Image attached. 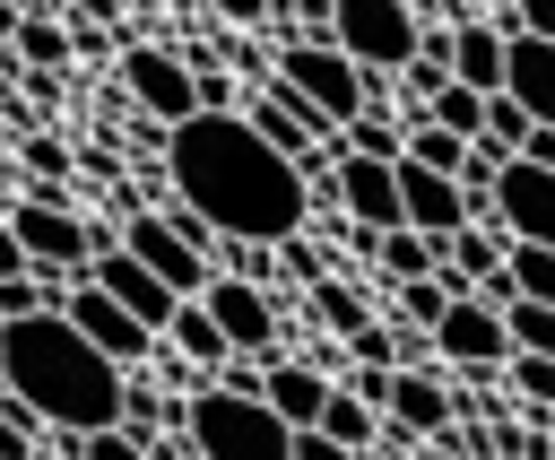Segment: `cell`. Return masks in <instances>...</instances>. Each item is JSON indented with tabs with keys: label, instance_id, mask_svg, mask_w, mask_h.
<instances>
[{
	"label": "cell",
	"instance_id": "1",
	"mask_svg": "<svg viewBox=\"0 0 555 460\" xmlns=\"http://www.w3.org/2000/svg\"><path fill=\"white\" fill-rule=\"evenodd\" d=\"M173 200L199 208L225 243H286L312 217V182L286 148L251 130V113H182L165 130Z\"/></svg>",
	"mask_w": 555,
	"mask_h": 460
},
{
	"label": "cell",
	"instance_id": "2",
	"mask_svg": "<svg viewBox=\"0 0 555 460\" xmlns=\"http://www.w3.org/2000/svg\"><path fill=\"white\" fill-rule=\"evenodd\" d=\"M0 382H9V399H17L35 425L95 434V425H121V382H130V373H121L61 304H43V312L0 321Z\"/></svg>",
	"mask_w": 555,
	"mask_h": 460
},
{
	"label": "cell",
	"instance_id": "3",
	"mask_svg": "<svg viewBox=\"0 0 555 460\" xmlns=\"http://www.w3.org/2000/svg\"><path fill=\"white\" fill-rule=\"evenodd\" d=\"M182 434L199 460H295V425L260 391H225V382H208L182 408Z\"/></svg>",
	"mask_w": 555,
	"mask_h": 460
},
{
	"label": "cell",
	"instance_id": "4",
	"mask_svg": "<svg viewBox=\"0 0 555 460\" xmlns=\"http://www.w3.org/2000/svg\"><path fill=\"white\" fill-rule=\"evenodd\" d=\"M416 35H425L416 0H330V43H338L364 78L408 69V61H416Z\"/></svg>",
	"mask_w": 555,
	"mask_h": 460
},
{
	"label": "cell",
	"instance_id": "5",
	"mask_svg": "<svg viewBox=\"0 0 555 460\" xmlns=\"http://www.w3.org/2000/svg\"><path fill=\"white\" fill-rule=\"evenodd\" d=\"M269 78H278V87H286L304 113H321L330 130H338V122H356V113L373 104L364 69H356L338 43H304V35H295V43H278V69H269Z\"/></svg>",
	"mask_w": 555,
	"mask_h": 460
},
{
	"label": "cell",
	"instance_id": "6",
	"mask_svg": "<svg viewBox=\"0 0 555 460\" xmlns=\"http://www.w3.org/2000/svg\"><path fill=\"white\" fill-rule=\"evenodd\" d=\"M9 234H17L26 269H87V260H95V226H87V208H69L61 191H26V200L9 208Z\"/></svg>",
	"mask_w": 555,
	"mask_h": 460
},
{
	"label": "cell",
	"instance_id": "7",
	"mask_svg": "<svg viewBox=\"0 0 555 460\" xmlns=\"http://www.w3.org/2000/svg\"><path fill=\"white\" fill-rule=\"evenodd\" d=\"M425 338H434V356H442V365H460V373H494V365L512 356L503 304H486V295H451V304H442V321H434Z\"/></svg>",
	"mask_w": 555,
	"mask_h": 460
},
{
	"label": "cell",
	"instance_id": "8",
	"mask_svg": "<svg viewBox=\"0 0 555 460\" xmlns=\"http://www.w3.org/2000/svg\"><path fill=\"white\" fill-rule=\"evenodd\" d=\"M121 252H130V260H147V269H156L173 295H199V286L217 278V269H208V252H199V243H191V234H182L165 208H130V226H121Z\"/></svg>",
	"mask_w": 555,
	"mask_h": 460
},
{
	"label": "cell",
	"instance_id": "9",
	"mask_svg": "<svg viewBox=\"0 0 555 460\" xmlns=\"http://www.w3.org/2000/svg\"><path fill=\"white\" fill-rule=\"evenodd\" d=\"M87 278H95V286H104V295H113L130 321H147V330L165 338V321H173V304H182V295H173V286H165L147 260H130V252H121V234H95V260H87Z\"/></svg>",
	"mask_w": 555,
	"mask_h": 460
},
{
	"label": "cell",
	"instance_id": "10",
	"mask_svg": "<svg viewBox=\"0 0 555 460\" xmlns=\"http://www.w3.org/2000/svg\"><path fill=\"white\" fill-rule=\"evenodd\" d=\"M199 304H208V321L225 330V347L234 356H278V304H269V286L260 278H208L199 286Z\"/></svg>",
	"mask_w": 555,
	"mask_h": 460
},
{
	"label": "cell",
	"instance_id": "11",
	"mask_svg": "<svg viewBox=\"0 0 555 460\" xmlns=\"http://www.w3.org/2000/svg\"><path fill=\"white\" fill-rule=\"evenodd\" d=\"M494 226L512 243H546L555 252V165L503 156V174H494Z\"/></svg>",
	"mask_w": 555,
	"mask_h": 460
},
{
	"label": "cell",
	"instance_id": "12",
	"mask_svg": "<svg viewBox=\"0 0 555 460\" xmlns=\"http://www.w3.org/2000/svg\"><path fill=\"white\" fill-rule=\"evenodd\" d=\"M121 87L139 95V113L147 122H182V113H199V87H191V61L182 52H165V43H130L121 52Z\"/></svg>",
	"mask_w": 555,
	"mask_h": 460
},
{
	"label": "cell",
	"instance_id": "13",
	"mask_svg": "<svg viewBox=\"0 0 555 460\" xmlns=\"http://www.w3.org/2000/svg\"><path fill=\"white\" fill-rule=\"evenodd\" d=\"M61 312H69V321H78V330H87V338H95V347L113 356V365H139V356H156V330H147V321H130V312H121V304H113V295H104V286L87 278V269L69 278Z\"/></svg>",
	"mask_w": 555,
	"mask_h": 460
},
{
	"label": "cell",
	"instance_id": "14",
	"mask_svg": "<svg viewBox=\"0 0 555 460\" xmlns=\"http://www.w3.org/2000/svg\"><path fill=\"white\" fill-rule=\"evenodd\" d=\"M330 191H338V208H347L364 234H382V226H408V217H399V165H390V156H338Z\"/></svg>",
	"mask_w": 555,
	"mask_h": 460
},
{
	"label": "cell",
	"instance_id": "15",
	"mask_svg": "<svg viewBox=\"0 0 555 460\" xmlns=\"http://www.w3.org/2000/svg\"><path fill=\"white\" fill-rule=\"evenodd\" d=\"M399 217L416 234H460L468 226V200H460V174H434L416 156H399Z\"/></svg>",
	"mask_w": 555,
	"mask_h": 460
},
{
	"label": "cell",
	"instance_id": "16",
	"mask_svg": "<svg viewBox=\"0 0 555 460\" xmlns=\"http://www.w3.org/2000/svg\"><path fill=\"white\" fill-rule=\"evenodd\" d=\"M382 417H390L399 434H425V443H434V434H451V417H460V408H451V391H442L434 373L399 365V373H390V399H382Z\"/></svg>",
	"mask_w": 555,
	"mask_h": 460
},
{
	"label": "cell",
	"instance_id": "17",
	"mask_svg": "<svg viewBox=\"0 0 555 460\" xmlns=\"http://www.w3.org/2000/svg\"><path fill=\"white\" fill-rule=\"evenodd\" d=\"M503 95H512L529 122H555V43H546V35H512V52H503Z\"/></svg>",
	"mask_w": 555,
	"mask_h": 460
},
{
	"label": "cell",
	"instance_id": "18",
	"mask_svg": "<svg viewBox=\"0 0 555 460\" xmlns=\"http://www.w3.org/2000/svg\"><path fill=\"white\" fill-rule=\"evenodd\" d=\"M503 52H512L503 26H486V17H460V26H451V78H460V87L503 95Z\"/></svg>",
	"mask_w": 555,
	"mask_h": 460
},
{
	"label": "cell",
	"instance_id": "19",
	"mask_svg": "<svg viewBox=\"0 0 555 460\" xmlns=\"http://www.w3.org/2000/svg\"><path fill=\"white\" fill-rule=\"evenodd\" d=\"M260 399H269L286 425H312V417H321V399H330V373H321V365H304V356H269Z\"/></svg>",
	"mask_w": 555,
	"mask_h": 460
},
{
	"label": "cell",
	"instance_id": "20",
	"mask_svg": "<svg viewBox=\"0 0 555 460\" xmlns=\"http://www.w3.org/2000/svg\"><path fill=\"white\" fill-rule=\"evenodd\" d=\"M373 269L399 286V278H434L442 269V234H416V226H382L373 234Z\"/></svg>",
	"mask_w": 555,
	"mask_h": 460
},
{
	"label": "cell",
	"instance_id": "21",
	"mask_svg": "<svg viewBox=\"0 0 555 460\" xmlns=\"http://www.w3.org/2000/svg\"><path fill=\"white\" fill-rule=\"evenodd\" d=\"M165 338H173V356H191L199 373H217V365L234 356V347H225V330L208 321V304H199V295H182V304H173V321H165Z\"/></svg>",
	"mask_w": 555,
	"mask_h": 460
},
{
	"label": "cell",
	"instance_id": "22",
	"mask_svg": "<svg viewBox=\"0 0 555 460\" xmlns=\"http://www.w3.org/2000/svg\"><path fill=\"white\" fill-rule=\"evenodd\" d=\"M330 443H347V451H373V434H382V408L373 399H356L347 382H330V399H321V417H312Z\"/></svg>",
	"mask_w": 555,
	"mask_h": 460
},
{
	"label": "cell",
	"instance_id": "23",
	"mask_svg": "<svg viewBox=\"0 0 555 460\" xmlns=\"http://www.w3.org/2000/svg\"><path fill=\"white\" fill-rule=\"evenodd\" d=\"M425 122H442L451 139H486V95L460 87V78H442V87L425 95Z\"/></svg>",
	"mask_w": 555,
	"mask_h": 460
},
{
	"label": "cell",
	"instance_id": "24",
	"mask_svg": "<svg viewBox=\"0 0 555 460\" xmlns=\"http://www.w3.org/2000/svg\"><path fill=\"white\" fill-rule=\"evenodd\" d=\"M9 52H17L26 69H61V61H69V35H61L43 9H26V17H17V35H9Z\"/></svg>",
	"mask_w": 555,
	"mask_h": 460
},
{
	"label": "cell",
	"instance_id": "25",
	"mask_svg": "<svg viewBox=\"0 0 555 460\" xmlns=\"http://www.w3.org/2000/svg\"><path fill=\"white\" fill-rule=\"evenodd\" d=\"M503 278H512V295L555 304V252H546V243H512V252H503Z\"/></svg>",
	"mask_w": 555,
	"mask_h": 460
},
{
	"label": "cell",
	"instance_id": "26",
	"mask_svg": "<svg viewBox=\"0 0 555 460\" xmlns=\"http://www.w3.org/2000/svg\"><path fill=\"white\" fill-rule=\"evenodd\" d=\"M451 295H460V286H451L442 269H434V278H399V330H434Z\"/></svg>",
	"mask_w": 555,
	"mask_h": 460
},
{
	"label": "cell",
	"instance_id": "27",
	"mask_svg": "<svg viewBox=\"0 0 555 460\" xmlns=\"http://www.w3.org/2000/svg\"><path fill=\"white\" fill-rule=\"evenodd\" d=\"M399 156H416V165H434V174H460L468 139H451L442 122H425V113H416V122H408V148H399Z\"/></svg>",
	"mask_w": 555,
	"mask_h": 460
},
{
	"label": "cell",
	"instance_id": "28",
	"mask_svg": "<svg viewBox=\"0 0 555 460\" xmlns=\"http://www.w3.org/2000/svg\"><path fill=\"white\" fill-rule=\"evenodd\" d=\"M312 312H321V321H330L338 338H356V330L373 321V312H364V295H356L347 278H312Z\"/></svg>",
	"mask_w": 555,
	"mask_h": 460
},
{
	"label": "cell",
	"instance_id": "29",
	"mask_svg": "<svg viewBox=\"0 0 555 460\" xmlns=\"http://www.w3.org/2000/svg\"><path fill=\"white\" fill-rule=\"evenodd\" d=\"M503 330H512V347H529V356H555V304H529V295H512V304H503Z\"/></svg>",
	"mask_w": 555,
	"mask_h": 460
},
{
	"label": "cell",
	"instance_id": "30",
	"mask_svg": "<svg viewBox=\"0 0 555 460\" xmlns=\"http://www.w3.org/2000/svg\"><path fill=\"white\" fill-rule=\"evenodd\" d=\"M503 365H512V391H520V408H555V356H529V347H512Z\"/></svg>",
	"mask_w": 555,
	"mask_h": 460
},
{
	"label": "cell",
	"instance_id": "31",
	"mask_svg": "<svg viewBox=\"0 0 555 460\" xmlns=\"http://www.w3.org/2000/svg\"><path fill=\"white\" fill-rule=\"evenodd\" d=\"M78 460H147V443L130 425H95V434H78Z\"/></svg>",
	"mask_w": 555,
	"mask_h": 460
},
{
	"label": "cell",
	"instance_id": "32",
	"mask_svg": "<svg viewBox=\"0 0 555 460\" xmlns=\"http://www.w3.org/2000/svg\"><path fill=\"white\" fill-rule=\"evenodd\" d=\"M486 139H494V148H503V156H512V148H520V139H529V113H520V104H512V95H486Z\"/></svg>",
	"mask_w": 555,
	"mask_h": 460
},
{
	"label": "cell",
	"instance_id": "33",
	"mask_svg": "<svg viewBox=\"0 0 555 460\" xmlns=\"http://www.w3.org/2000/svg\"><path fill=\"white\" fill-rule=\"evenodd\" d=\"M494 26H503V35H546V43H555V0H512Z\"/></svg>",
	"mask_w": 555,
	"mask_h": 460
},
{
	"label": "cell",
	"instance_id": "34",
	"mask_svg": "<svg viewBox=\"0 0 555 460\" xmlns=\"http://www.w3.org/2000/svg\"><path fill=\"white\" fill-rule=\"evenodd\" d=\"M295 460H364V451H347V443H330L321 425H295Z\"/></svg>",
	"mask_w": 555,
	"mask_h": 460
},
{
	"label": "cell",
	"instance_id": "35",
	"mask_svg": "<svg viewBox=\"0 0 555 460\" xmlns=\"http://www.w3.org/2000/svg\"><path fill=\"white\" fill-rule=\"evenodd\" d=\"M208 17H225V26H260V17H278V0H208Z\"/></svg>",
	"mask_w": 555,
	"mask_h": 460
},
{
	"label": "cell",
	"instance_id": "36",
	"mask_svg": "<svg viewBox=\"0 0 555 460\" xmlns=\"http://www.w3.org/2000/svg\"><path fill=\"white\" fill-rule=\"evenodd\" d=\"M26 165H35V174H69V148H61V139H43V130H35V139H26Z\"/></svg>",
	"mask_w": 555,
	"mask_h": 460
},
{
	"label": "cell",
	"instance_id": "37",
	"mask_svg": "<svg viewBox=\"0 0 555 460\" xmlns=\"http://www.w3.org/2000/svg\"><path fill=\"white\" fill-rule=\"evenodd\" d=\"M26 269V252H17V234H9V217H0V278H17Z\"/></svg>",
	"mask_w": 555,
	"mask_h": 460
},
{
	"label": "cell",
	"instance_id": "38",
	"mask_svg": "<svg viewBox=\"0 0 555 460\" xmlns=\"http://www.w3.org/2000/svg\"><path fill=\"white\" fill-rule=\"evenodd\" d=\"M191 460H199V451H191Z\"/></svg>",
	"mask_w": 555,
	"mask_h": 460
}]
</instances>
